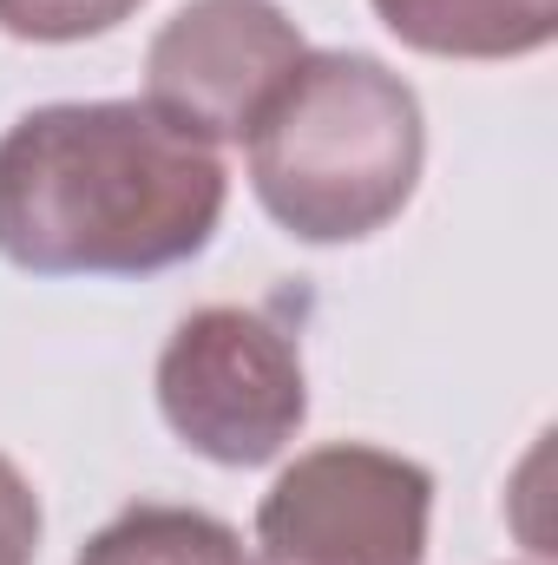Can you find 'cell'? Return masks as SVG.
<instances>
[{
  "instance_id": "5b68a950",
  "label": "cell",
  "mask_w": 558,
  "mask_h": 565,
  "mask_svg": "<svg viewBox=\"0 0 558 565\" xmlns=\"http://www.w3.org/2000/svg\"><path fill=\"white\" fill-rule=\"evenodd\" d=\"M309 40L277 0H184L144 46V99L211 145H244Z\"/></svg>"
},
{
  "instance_id": "52a82bcc",
  "label": "cell",
  "mask_w": 558,
  "mask_h": 565,
  "mask_svg": "<svg viewBox=\"0 0 558 565\" xmlns=\"http://www.w3.org/2000/svg\"><path fill=\"white\" fill-rule=\"evenodd\" d=\"M73 565H250L237 526H224L204 507H171V500H139L112 513Z\"/></svg>"
},
{
  "instance_id": "277c9868",
  "label": "cell",
  "mask_w": 558,
  "mask_h": 565,
  "mask_svg": "<svg viewBox=\"0 0 558 565\" xmlns=\"http://www.w3.org/2000/svg\"><path fill=\"white\" fill-rule=\"evenodd\" d=\"M433 520V473L368 447L329 440L296 454L257 507L250 565H420Z\"/></svg>"
},
{
  "instance_id": "9c48e42d",
  "label": "cell",
  "mask_w": 558,
  "mask_h": 565,
  "mask_svg": "<svg viewBox=\"0 0 558 565\" xmlns=\"http://www.w3.org/2000/svg\"><path fill=\"white\" fill-rule=\"evenodd\" d=\"M40 533H46L40 493H33V480L0 454V565H33L40 559Z\"/></svg>"
},
{
  "instance_id": "ba28073f",
  "label": "cell",
  "mask_w": 558,
  "mask_h": 565,
  "mask_svg": "<svg viewBox=\"0 0 558 565\" xmlns=\"http://www.w3.org/2000/svg\"><path fill=\"white\" fill-rule=\"evenodd\" d=\"M139 7L144 0H0V33L33 40V46H73V40L112 33Z\"/></svg>"
},
{
  "instance_id": "8992f818",
  "label": "cell",
  "mask_w": 558,
  "mask_h": 565,
  "mask_svg": "<svg viewBox=\"0 0 558 565\" xmlns=\"http://www.w3.org/2000/svg\"><path fill=\"white\" fill-rule=\"evenodd\" d=\"M375 20L433 60H526L552 46L558 0H368Z\"/></svg>"
},
{
  "instance_id": "3957f363",
  "label": "cell",
  "mask_w": 558,
  "mask_h": 565,
  "mask_svg": "<svg viewBox=\"0 0 558 565\" xmlns=\"http://www.w3.org/2000/svg\"><path fill=\"white\" fill-rule=\"evenodd\" d=\"M158 415L191 454L217 467L277 460L309 422V375L296 335L264 309H191L158 355Z\"/></svg>"
},
{
  "instance_id": "6da1fadb",
  "label": "cell",
  "mask_w": 558,
  "mask_h": 565,
  "mask_svg": "<svg viewBox=\"0 0 558 565\" xmlns=\"http://www.w3.org/2000/svg\"><path fill=\"white\" fill-rule=\"evenodd\" d=\"M230 171L151 99L33 106L0 132V257L26 277H158L211 250Z\"/></svg>"
},
{
  "instance_id": "7a4b0ae2",
  "label": "cell",
  "mask_w": 558,
  "mask_h": 565,
  "mask_svg": "<svg viewBox=\"0 0 558 565\" xmlns=\"http://www.w3.org/2000/svg\"><path fill=\"white\" fill-rule=\"evenodd\" d=\"M250 191L296 244H362L420 184L427 119L415 86L375 53H302L250 126Z\"/></svg>"
}]
</instances>
